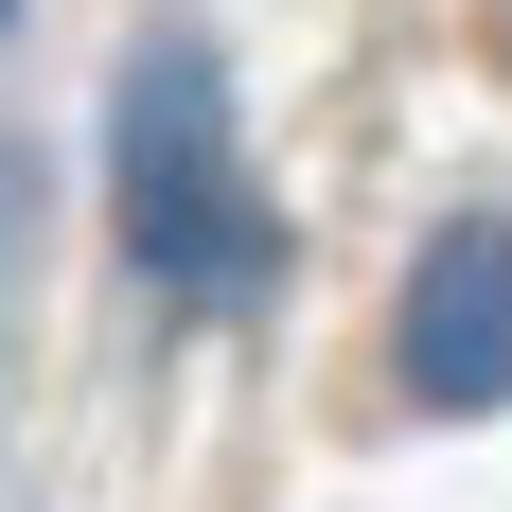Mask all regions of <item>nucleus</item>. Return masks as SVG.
Masks as SVG:
<instances>
[{"label": "nucleus", "mask_w": 512, "mask_h": 512, "mask_svg": "<svg viewBox=\"0 0 512 512\" xmlns=\"http://www.w3.org/2000/svg\"><path fill=\"white\" fill-rule=\"evenodd\" d=\"M106 212H124V265L195 318H248L283 283V212L248 177V124H230V53L195 18H159L106 89Z\"/></svg>", "instance_id": "obj_1"}, {"label": "nucleus", "mask_w": 512, "mask_h": 512, "mask_svg": "<svg viewBox=\"0 0 512 512\" xmlns=\"http://www.w3.org/2000/svg\"><path fill=\"white\" fill-rule=\"evenodd\" d=\"M389 371H407V407H442V424L512 407V212H442V230L407 248Z\"/></svg>", "instance_id": "obj_2"}, {"label": "nucleus", "mask_w": 512, "mask_h": 512, "mask_svg": "<svg viewBox=\"0 0 512 512\" xmlns=\"http://www.w3.org/2000/svg\"><path fill=\"white\" fill-rule=\"evenodd\" d=\"M0 265H18V142H0Z\"/></svg>", "instance_id": "obj_3"}, {"label": "nucleus", "mask_w": 512, "mask_h": 512, "mask_svg": "<svg viewBox=\"0 0 512 512\" xmlns=\"http://www.w3.org/2000/svg\"><path fill=\"white\" fill-rule=\"evenodd\" d=\"M0 18H18V0H0Z\"/></svg>", "instance_id": "obj_4"}]
</instances>
